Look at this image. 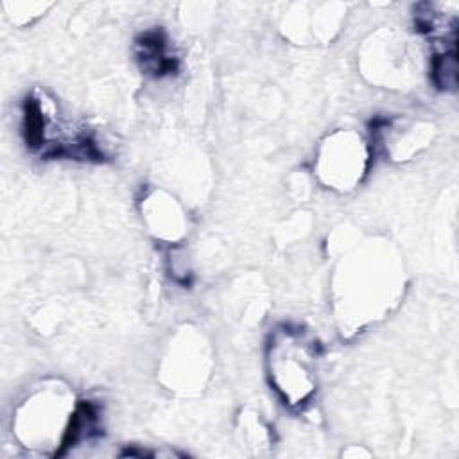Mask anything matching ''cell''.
<instances>
[{"mask_svg": "<svg viewBox=\"0 0 459 459\" xmlns=\"http://www.w3.org/2000/svg\"><path fill=\"white\" fill-rule=\"evenodd\" d=\"M316 348L301 332L280 330L271 342V378L287 403L305 402L316 387Z\"/></svg>", "mask_w": 459, "mask_h": 459, "instance_id": "cell-1", "label": "cell"}, {"mask_svg": "<svg viewBox=\"0 0 459 459\" xmlns=\"http://www.w3.org/2000/svg\"><path fill=\"white\" fill-rule=\"evenodd\" d=\"M66 403L63 400V394L57 389H45L38 391L34 396H30L18 411L16 418V429L20 434V439L27 443L25 446H48L52 441L61 445V434L54 430L56 427L63 432V441L66 436V430L70 427L72 412H65Z\"/></svg>", "mask_w": 459, "mask_h": 459, "instance_id": "cell-2", "label": "cell"}, {"mask_svg": "<svg viewBox=\"0 0 459 459\" xmlns=\"http://www.w3.org/2000/svg\"><path fill=\"white\" fill-rule=\"evenodd\" d=\"M366 160L368 156L360 138L344 134V140L326 145L323 154V176L328 183L339 188H348L360 179Z\"/></svg>", "mask_w": 459, "mask_h": 459, "instance_id": "cell-3", "label": "cell"}]
</instances>
